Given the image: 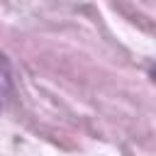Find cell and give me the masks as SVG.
Returning <instances> with one entry per match:
<instances>
[{
	"mask_svg": "<svg viewBox=\"0 0 156 156\" xmlns=\"http://www.w3.org/2000/svg\"><path fill=\"white\" fill-rule=\"evenodd\" d=\"M10 90H12V71H10L7 58L0 54V105L5 102V98L10 95Z\"/></svg>",
	"mask_w": 156,
	"mask_h": 156,
	"instance_id": "cell-1",
	"label": "cell"
}]
</instances>
